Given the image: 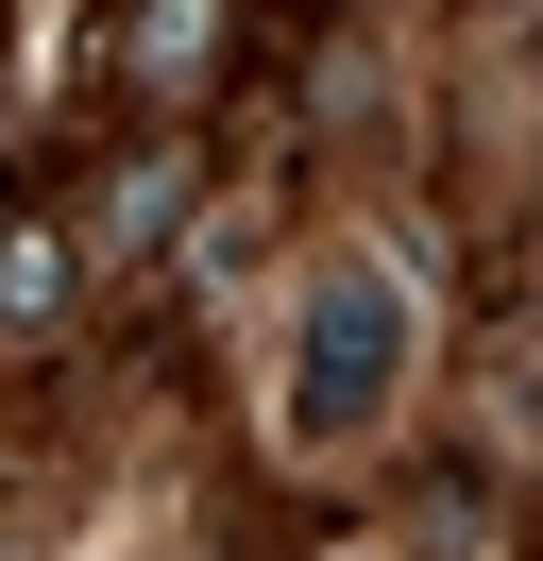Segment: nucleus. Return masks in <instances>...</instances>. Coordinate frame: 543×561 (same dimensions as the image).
I'll return each instance as SVG.
<instances>
[{
  "label": "nucleus",
  "mask_w": 543,
  "mask_h": 561,
  "mask_svg": "<svg viewBox=\"0 0 543 561\" xmlns=\"http://www.w3.org/2000/svg\"><path fill=\"white\" fill-rule=\"evenodd\" d=\"M391 375H407V289H391V273H323V289H305L289 425H305V443H357V425L391 409Z\"/></svg>",
  "instance_id": "obj_1"
},
{
  "label": "nucleus",
  "mask_w": 543,
  "mask_h": 561,
  "mask_svg": "<svg viewBox=\"0 0 543 561\" xmlns=\"http://www.w3.org/2000/svg\"><path fill=\"white\" fill-rule=\"evenodd\" d=\"M136 69H153V85H187V69H204V0H153V35H136Z\"/></svg>",
  "instance_id": "obj_2"
}]
</instances>
